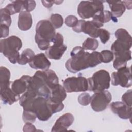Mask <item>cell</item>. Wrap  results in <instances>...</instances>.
Masks as SVG:
<instances>
[{
  "label": "cell",
  "mask_w": 132,
  "mask_h": 132,
  "mask_svg": "<svg viewBox=\"0 0 132 132\" xmlns=\"http://www.w3.org/2000/svg\"><path fill=\"white\" fill-rule=\"evenodd\" d=\"M71 58L65 63L68 71L76 73L81 70L96 67L102 62L100 53L94 51L90 53L81 46H76L70 53Z\"/></svg>",
  "instance_id": "6da1fadb"
},
{
  "label": "cell",
  "mask_w": 132,
  "mask_h": 132,
  "mask_svg": "<svg viewBox=\"0 0 132 132\" xmlns=\"http://www.w3.org/2000/svg\"><path fill=\"white\" fill-rule=\"evenodd\" d=\"M58 77L54 71L49 69L37 71L31 77L27 91L48 98L51 89L58 84Z\"/></svg>",
  "instance_id": "7a4b0ae2"
},
{
  "label": "cell",
  "mask_w": 132,
  "mask_h": 132,
  "mask_svg": "<svg viewBox=\"0 0 132 132\" xmlns=\"http://www.w3.org/2000/svg\"><path fill=\"white\" fill-rule=\"evenodd\" d=\"M55 28L50 21L42 20L36 26L35 40L38 47L41 50H46L50 47L51 42L56 35Z\"/></svg>",
  "instance_id": "3957f363"
},
{
  "label": "cell",
  "mask_w": 132,
  "mask_h": 132,
  "mask_svg": "<svg viewBox=\"0 0 132 132\" xmlns=\"http://www.w3.org/2000/svg\"><path fill=\"white\" fill-rule=\"evenodd\" d=\"M22 47V42L16 36H11L0 41L1 52L12 64L18 62L20 56L19 51Z\"/></svg>",
  "instance_id": "277c9868"
},
{
  "label": "cell",
  "mask_w": 132,
  "mask_h": 132,
  "mask_svg": "<svg viewBox=\"0 0 132 132\" xmlns=\"http://www.w3.org/2000/svg\"><path fill=\"white\" fill-rule=\"evenodd\" d=\"M117 40L112 43L111 50L114 56L127 52L131 47V36L124 28H119L115 32Z\"/></svg>",
  "instance_id": "5b68a950"
},
{
  "label": "cell",
  "mask_w": 132,
  "mask_h": 132,
  "mask_svg": "<svg viewBox=\"0 0 132 132\" xmlns=\"http://www.w3.org/2000/svg\"><path fill=\"white\" fill-rule=\"evenodd\" d=\"M88 90L94 92L103 91L108 89L110 87V76L108 71L105 70H100L92 75L88 79Z\"/></svg>",
  "instance_id": "8992f818"
},
{
  "label": "cell",
  "mask_w": 132,
  "mask_h": 132,
  "mask_svg": "<svg viewBox=\"0 0 132 132\" xmlns=\"http://www.w3.org/2000/svg\"><path fill=\"white\" fill-rule=\"evenodd\" d=\"M102 1H81L77 7V13L84 19L92 18L97 12L104 10Z\"/></svg>",
  "instance_id": "52a82bcc"
},
{
  "label": "cell",
  "mask_w": 132,
  "mask_h": 132,
  "mask_svg": "<svg viewBox=\"0 0 132 132\" xmlns=\"http://www.w3.org/2000/svg\"><path fill=\"white\" fill-rule=\"evenodd\" d=\"M52 42L53 45L50 46L45 51V55L50 59L59 60L62 57L67 48V46L63 43V37L61 34L57 32Z\"/></svg>",
  "instance_id": "ba28073f"
},
{
  "label": "cell",
  "mask_w": 132,
  "mask_h": 132,
  "mask_svg": "<svg viewBox=\"0 0 132 132\" xmlns=\"http://www.w3.org/2000/svg\"><path fill=\"white\" fill-rule=\"evenodd\" d=\"M111 74L110 80L113 86L120 85L123 88H129L132 85L131 67L120 68Z\"/></svg>",
  "instance_id": "9c48e42d"
},
{
  "label": "cell",
  "mask_w": 132,
  "mask_h": 132,
  "mask_svg": "<svg viewBox=\"0 0 132 132\" xmlns=\"http://www.w3.org/2000/svg\"><path fill=\"white\" fill-rule=\"evenodd\" d=\"M63 85L68 93L85 92L88 91L89 88L88 79L81 76L68 77L63 81Z\"/></svg>",
  "instance_id": "30bf717a"
},
{
  "label": "cell",
  "mask_w": 132,
  "mask_h": 132,
  "mask_svg": "<svg viewBox=\"0 0 132 132\" xmlns=\"http://www.w3.org/2000/svg\"><path fill=\"white\" fill-rule=\"evenodd\" d=\"M112 99L111 93L107 90L94 92L91 97V106L96 112H101L106 109Z\"/></svg>",
  "instance_id": "8fae6325"
},
{
  "label": "cell",
  "mask_w": 132,
  "mask_h": 132,
  "mask_svg": "<svg viewBox=\"0 0 132 132\" xmlns=\"http://www.w3.org/2000/svg\"><path fill=\"white\" fill-rule=\"evenodd\" d=\"M110 108L113 113L122 119H131L132 108L122 102H113L110 104Z\"/></svg>",
  "instance_id": "7c38bea8"
},
{
  "label": "cell",
  "mask_w": 132,
  "mask_h": 132,
  "mask_svg": "<svg viewBox=\"0 0 132 132\" xmlns=\"http://www.w3.org/2000/svg\"><path fill=\"white\" fill-rule=\"evenodd\" d=\"M74 118L70 113H66L61 116L53 125L51 131H65L73 123Z\"/></svg>",
  "instance_id": "4fadbf2b"
},
{
  "label": "cell",
  "mask_w": 132,
  "mask_h": 132,
  "mask_svg": "<svg viewBox=\"0 0 132 132\" xmlns=\"http://www.w3.org/2000/svg\"><path fill=\"white\" fill-rule=\"evenodd\" d=\"M28 63L31 68L42 70H48L51 66V62L46 55L42 53L35 55Z\"/></svg>",
  "instance_id": "5bb4252c"
},
{
  "label": "cell",
  "mask_w": 132,
  "mask_h": 132,
  "mask_svg": "<svg viewBox=\"0 0 132 132\" xmlns=\"http://www.w3.org/2000/svg\"><path fill=\"white\" fill-rule=\"evenodd\" d=\"M31 76L24 75L18 79L15 80L11 84V89L16 94L20 95L25 93L28 89Z\"/></svg>",
  "instance_id": "9a60e30c"
},
{
  "label": "cell",
  "mask_w": 132,
  "mask_h": 132,
  "mask_svg": "<svg viewBox=\"0 0 132 132\" xmlns=\"http://www.w3.org/2000/svg\"><path fill=\"white\" fill-rule=\"evenodd\" d=\"M67 97V91L64 88L58 84L51 89L48 100L55 104L62 103Z\"/></svg>",
  "instance_id": "2e32d148"
},
{
  "label": "cell",
  "mask_w": 132,
  "mask_h": 132,
  "mask_svg": "<svg viewBox=\"0 0 132 132\" xmlns=\"http://www.w3.org/2000/svg\"><path fill=\"white\" fill-rule=\"evenodd\" d=\"M112 20L114 22H117V19L114 18L111 12L108 10H102L97 12L93 17L92 20L96 23L100 28L104 26V24Z\"/></svg>",
  "instance_id": "e0dca14e"
},
{
  "label": "cell",
  "mask_w": 132,
  "mask_h": 132,
  "mask_svg": "<svg viewBox=\"0 0 132 132\" xmlns=\"http://www.w3.org/2000/svg\"><path fill=\"white\" fill-rule=\"evenodd\" d=\"M32 24V18L30 12L23 11L19 13L18 26L20 30H28L31 27Z\"/></svg>",
  "instance_id": "ac0fdd59"
},
{
  "label": "cell",
  "mask_w": 132,
  "mask_h": 132,
  "mask_svg": "<svg viewBox=\"0 0 132 132\" xmlns=\"http://www.w3.org/2000/svg\"><path fill=\"white\" fill-rule=\"evenodd\" d=\"M1 98L4 104L12 105L20 100V95L15 93L11 88L0 90Z\"/></svg>",
  "instance_id": "d6986e66"
},
{
  "label": "cell",
  "mask_w": 132,
  "mask_h": 132,
  "mask_svg": "<svg viewBox=\"0 0 132 132\" xmlns=\"http://www.w3.org/2000/svg\"><path fill=\"white\" fill-rule=\"evenodd\" d=\"M100 27L93 21H85L84 20L82 27L81 32L88 34L93 38H98V32Z\"/></svg>",
  "instance_id": "ffe728a7"
},
{
  "label": "cell",
  "mask_w": 132,
  "mask_h": 132,
  "mask_svg": "<svg viewBox=\"0 0 132 132\" xmlns=\"http://www.w3.org/2000/svg\"><path fill=\"white\" fill-rule=\"evenodd\" d=\"M107 2L111 10V13L114 18L120 17L123 15L126 9L123 1H108Z\"/></svg>",
  "instance_id": "44dd1931"
},
{
  "label": "cell",
  "mask_w": 132,
  "mask_h": 132,
  "mask_svg": "<svg viewBox=\"0 0 132 132\" xmlns=\"http://www.w3.org/2000/svg\"><path fill=\"white\" fill-rule=\"evenodd\" d=\"M10 72L6 67H0V90L4 89L10 87Z\"/></svg>",
  "instance_id": "7402d4cb"
},
{
  "label": "cell",
  "mask_w": 132,
  "mask_h": 132,
  "mask_svg": "<svg viewBox=\"0 0 132 132\" xmlns=\"http://www.w3.org/2000/svg\"><path fill=\"white\" fill-rule=\"evenodd\" d=\"M9 12L10 15L21 12L24 9L23 1H13L11 3L7 5L5 7Z\"/></svg>",
  "instance_id": "603a6c76"
},
{
  "label": "cell",
  "mask_w": 132,
  "mask_h": 132,
  "mask_svg": "<svg viewBox=\"0 0 132 132\" xmlns=\"http://www.w3.org/2000/svg\"><path fill=\"white\" fill-rule=\"evenodd\" d=\"M34 51L30 48H26L24 50L18 60L17 63L20 65H25L29 63L35 56Z\"/></svg>",
  "instance_id": "cb8c5ba5"
},
{
  "label": "cell",
  "mask_w": 132,
  "mask_h": 132,
  "mask_svg": "<svg viewBox=\"0 0 132 132\" xmlns=\"http://www.w3.org/2000/svg\"><path fill=\"white\" fill-rule=\"evenodd\" d=\"M1 24H5L10 26L11 24V18L10 14L6 8H1L0 10Z\"/></svg>",
  "instance_id": "d4e9b609"
},
{
  "label": "cell",
  "mask_w": 132,
  "mask_h": 132,
  "mask_svg": "<svg viewBox=\"0 0 132 132\" xmlns=\"http://www.w3.org/2000/svg\"><path fill=\"white\" fill-rule=\"evenodd\" d=\"M98 46V42L94 38H88L82 43V48L85 50H95Z\"/></svg>",
  "instance_id": "484cf974"
},
{
  "label": "cell",
  "mask_w": 132,
  "mask_h": 132,
  "mask_svg": "<svg viewBox=\"0 0 132 132\" xmlns=\"http://www.w3.org/2000/svg\"><path fill=\"white\" fill-rule=\"evenodd\" d=\"M50 22L55 29L60 28L63 24V17L59 14L55 13L51 15Z\"/></svg>",
  "instance_id": "4316f807"
},
{
  "label": "cell",
  "mask_w": 132,
  "mask_h": 132,
  "mask_svg": "<svg viewBox=\"0 0 132 132\" xmlns=\"http://www.w3.org/2000/svg\"><path fill=\"white\" fill-rule=\"evenodd\" d=\"M36 114L31 111L23 110L22 118L24 122H29L33 123L35 122L37 118Z\"/></svg>",
  "instance_id": "83f0119b"
},
{
  "label": "cell",
  "mask_w": 132,
  "mask_h": 132,
  "mask_svg": "<svg viewBox=\"0 0 132 132\" xmlns=\"http://www.w3.org/2000/svg\"><path fill=\"white\" fill-rule=\"evenodd\" d=\"M100 54L101 56L102 62L104 63H109L111 62L113 59V54L112 51L105 50L102 51L100 52Z\"/></svg>",
  "instance_id": "f1b7e54d"
},
{
  "label": "cell",
  "mask_w": 132,
  "mask_h": 132,
  "mask_svg": "<svg viewBox=\"0 0 132 132\" xmlns=\"http://www.w3.org/2000/svg\"><path fill=\"white\" fill-rule=\"evenodd\" d=\"M78 102L81 105H88L91 102V96L89 93L84 92L80 94L78 97Z\"/></svg>",
  "instance_id": "f546056e"
},
{
  "label": "cell",
  "mask_w": 132,
  "mask_h": 132,
  "mask_svg": "<svg viewBox=\"0 0 132 132\" xmlns=\"http://www.w3.org/2000/svg\"><path fill=\"white\" fill-rule=\"evenodd\" d=\"M98 37H100L102 43H107L110 38V33L105 29L100 28L98 32Z\"/></svg>",
  "instance_id": "4dcf8cb0"
},
{
  "label": "cell",
  "mask_w": 132,
  "mask_h": 132,
  "mask_svg": "<svg viewBox=\"0 0 132 132\" xmlns=\"http://www.w3.org/2000/svg\"><path fill=\"white\" fill-rule=\"evenodd\" d=\"M122 101L128 106H132V90L131 89L125 92L122 96Z\"/></svg>",
  "instance_id": "1f68e13d"
},
{
  "label": "cell",
  "mask_w": 132,
  "mask_h": 132,
  "mask_svg": "<svg viewBox=\"0 0 132 132\" xmlns=\"http://www.w3.org/2000/svg\"><path fill=\"white\" fill-rule=\"evenodd\" d=\"M78 19L73 15H69L65 19V24L69 27H74L78 23Z\"/></svg>",
  "instance_id": "d6a6232c"
},
{
  "label": "cell",
  "mask_w": 132,
  "mask_h": 132,
  "mask_svg": "<svg viewBox=\"0 0 132 132\" xmlns=\"http://www.w3.org/2000/svg\"><path fill=\"white\" fill-rule=\"evenodd\" d=\"M24 9L27 12H30L34 10L36 7V4L35 1H23Z\"/></svg>",
  "instance_id": "836d02e7"
},
{
  "label": "cell",
  "mask_w": 132,
  "mask_h": 132,
  "mask_svg": "<svg viewBox=\"0 0 132 132\" xmlns=\"http://www.w3.org/2000/svg\"><path fill=\"white\" fill-rule=\"evenodd\" d=\"M23 131L25 132H34L36 131L37 129L34 125H33L31 123L27 122L23 126Z\"/></svg>",
  "instance_id": "e575fe53"
},
{
  "label": "cell",
  "mask_w": 132,
  "mask_h": 132,
  "mask_svg": "<svg viewBox=\"0 0 132 132\" xmlns=\"http://www.w3.org/2000/svg\"><path fill=\"white\" fill-rule=\"evenodd\" d=\"M9 26L5 24H1V38L7 37L9 35Z\"/></svg>",
  "instance_id": "d590c367"
},
{
  "label": "cell",
  "mask_w": 132,
  "mask_h": 132,
  "mask_svg": "<svg viewBox=\"0 0 132 132\" xmlns=\"http://www.w3.org/2000/svg\"><path fill=\"white\" fill-rule=\"evenodd\" d=\"M41 3L42 5L46 8H51L54 3H55V1H41Z\"/></svg>",
  "instance_id": "8d00e7d4"
}]
</instances>
